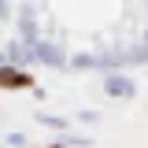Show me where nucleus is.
Instances as JSON below:
<instances>
[{"mask_svg":"<svg viewBox=\"0 0 148 148\" xmlns=\"http://www.w3.org/2000/svg\"><path fill=\"white\" fill-rule=\"evenodd\" d=\"M30 78L26 74H11V71H0V85H26Z\"/></svg>","mask_w":148,"mask_h":148,"instance_id":"obj_1","label":"nucleus"}]
</instances>
